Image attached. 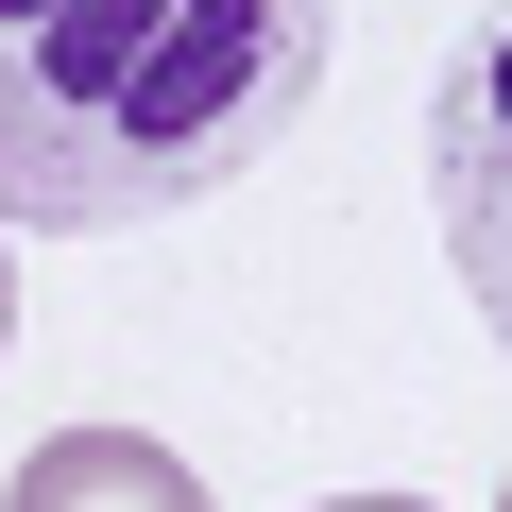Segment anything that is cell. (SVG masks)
I'll list each match as a JSON object with an SVG mask.
<instances>
[{"instance_id": "3", "label": "cell", "mask_w": 512, "mask_h": 512, "mask_svg": "<svg viewBox=\"0 0 512 512\" xmlns=\"http://www.w3.org/2000/svg\"><path fill=\"white\" fill-rule=\"evenodd\" d=\"M0 512H205V478L154 427H52L18 478H0Z\"/></svg>"}, {"instance_id": "2", "label": "cell", "mask_w": 512, "mask_h": 512, "mask_svg": "<svg viewBox=\"0 0 512 512\" xmlns=\"http://www.w3.org/2000/svg\"><path fill=\"white\" fill-rule=\"evenodd\" d=\"M427 188H444V239H461L478 325L512 342V0H478V35L444 52V103H427Z\"/></svg>"}, {"instance_id": "4", "label": "cell", "mask_w": 512, "mask_h": 512, "mask_svg": "<svg viewBox=\"0 0 512 512\" xmlns=\"http://www.w3.org/2000/svg\"><path fill=\"white\" fill-rule=\"evenodd\" d=\"M325 512H427V495H325Z\"/></svg>"}, {"instance_id": "6", "label": "cell", "mask_w": 512, "mask_h": 512, "mask_svg": "<svg viewBox=\"0 0 512 512\" xmlns=\"http://www.w3.org/2000/svg\"><path fill=\"white\" fill-rule=\"evenodd\" d=\"M495 512H512V495H495Z\"/></svg>"}, {"instance_id": "1", "label": "cell", "mask_w": 512, "mask_h": 512, "mask_svg": "<svg viewBox=\"0 0 512 512\" xmlns=\"http://www.w3.org/2000/svg\"><path fill=\"white\" fill-rule=\"evenodd\" d=\"M325 0H0V222H154L291 137Z\"/></svg>"}, {"instance_id": "5", "label": "cell", "mask_w": 512, "mask_h": 512, "mask_svg": "<svg viewBox=\"0 0 512 512\" xmlns=\"http://www.w3.org/2000/svg\"><path fill=\"white\" fill-rule=\"evenodd\" d=\"M0 325H18V274H0Z\"/></svg>"}]
</instances>
